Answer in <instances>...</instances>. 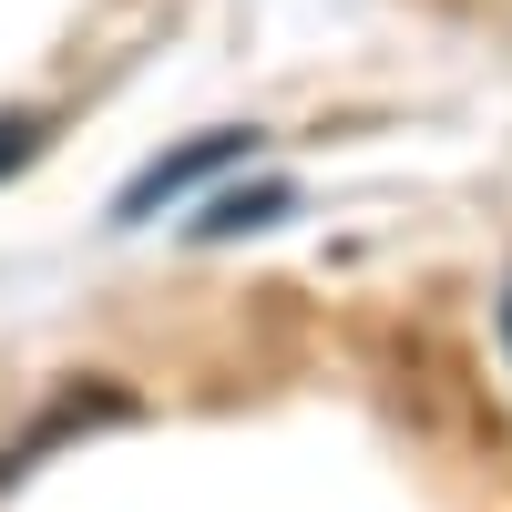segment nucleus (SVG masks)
Instances as JSON below:
<instances>
[{"instance_id":"obj_1","label":"nucleus","mask_w":512,"mask_h":512,"mask_svg":"<svg viewBox=\"0 0 512 512\" xmlns=\"http://www.w3.org/2000/svg\"><path fill=\"white\" fill-rule=\"evenodd\" d=\"M256 154V134H205V144H185V154H154L134 185L113 195V226H144L154 205H175V195H195L205 175H226V164H246Z\"/></svg>"},{"instance_id":"obj_2","label":"nucleus","mask_w":512,"mask_h":512,"mask_svg":"<svg viewBox=\"0 0 512 512\" xmlns=\"http://www.w3.org/2000/svg\"><path fill=\"white\" fill-rule=\"evenodd\" d=\"M297 216V185H246V195H216L195 216V236L205 246H226V236H256V226H287Z\"/></svg>"},{"instance_id":"obj_3","label":"nucleus","mask_w":512,"mask_h":512,"mask_svg":"<svg viewBox=\"0 0 512 512\" xmlns=\"http://www.w3.org/2000/svg\"><path fill=\"white\" fill-rule=\"evenodd\" d=\"M21 154H31V123H0V175H11Z\"/></svg>"},{"instance_id":"obj_4","label":"nucleus","mask_w":512,"mask_h":512,"mask_svg":"<svg viewBox=\"0 0 512 512\" xmlns=\"http://www.w3.org/2000/svg\"><path fill=\"white\" fill-rule=\"evenodd\" d=\"M502 349H512V287H502Z\"/></svg>"}]
</instances>
